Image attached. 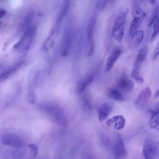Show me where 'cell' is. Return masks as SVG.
<instances>
[{
  "label": "cell",
  "instance_id": "cell-21",
  "mask_svg": "<svg viewBox=\"0 0 159 159\" xmlns=\"http://www.w3.org/2000/svg\"><path fill=\"white\" fill-rule=\"evenodd\" d=\"M70 0H64L61 14L58 20L61 21L62 18L67 14L69 8Z\"/></svg>",
  "mask_w": 159,
  "mask_h": 159
},
{
  "label": "cell",
  "instance_id": "cell-7",
  "mask_svg": "<svg viewBox=\"0 0 159 159\" xmlns=\"http://www.w3.org/2000/svg\"><path fill=\"white\" fill-rule=\"evenodd\" d=\"M112 152L114 157L120 158L126 155V151L121 135L117 134L114 143L112 147Z\"/></svg>",
  "mask_w": 159,
  "mask_h": 159
},
{
  "label": "cell",
  "instance_id": "cell-31",
  "mask_svg": "<svg viewBox=\"0 0 159 159\" xmlns=\"http://www.w3.org/2000/svg\"></svg>",
  "mask_w": 159,
  "mask_h": 159
},
{
  "label": "cell",
  "instance_id": "cell-9",
  "mask_svg": "<svg viewBox=\"0 0 159 159\" xmlns=\"http://www.w3.org/2000/svg\"><path fill=\"white\" fill-rule=\"evenodd\" d=\"M121 50L117 48L113 50L108 57L104 68L105 73L109 71L113 67L115 63L120 56Z\"/></svg>",
  "mask_w": 159,
  "mask_h": 159
},
{
  "label": "cell",
  "instance_id": "cell-12",
  "mask_svg": "<svg viewBox=\"0 0 159 159\" xmlns=\"http://www.w3.org/2000/svg\"><path fill=\"white\" fill-rule=\"evenodd\" d=\"M152 113L149 121L150 127L152 129H159V102L156 105Z\"/></svg>",
  "mask_w": 159,
  "mask_h": 159
},
{
  "label": "cell",
  "instance_id": "cell-14",
  "mask_svg": "<svg viewBox=\"0 0 159 159\" xmlns=\"http://www.w3.org/2000/svg\"><path fill=\"white\" fill-rule=\"evenodd\" d=\"M108 96L110 98L117 101H123L125 98L121 92L117 89H111L108 93Z\"/></svg>",
  "mask_w": 159,
  "mask_h": 159
},
{
  "label": "cell",
  "instance_id": "cell-29",
  "mask_svg": "<svg viewBox=\"0 0 159 159\" xmlns=\"http://www.w3.org/2000/svg\"><path fill=\"white\" fill-rule=\"evenodd\" d=\"M148 1L150 4L153 5L155 3L156 0H148Z\"/></svg>",
  "mask_w": 159,
  "mask_h": 159
},
{
  "label": "cell",
  "instance_id": "cell-10",
  "mask_svg": "<svg viewBox=\"0 0 159 159\" xmlns=\"http://www.w3.org/2000/svg\"><path fill=\"white\" fill-rule=\"evenodd\" d=\"M125 120L122 116L118 115L109 119L107 121V124L110 126H112L116 129H120L125 126Z\"/></svg>",
  "mask_w": 159,
  "mask_h": 159
},
{
  "label": "cell",
  "instance_id": "cell-13",
  "mask_svg": "<svg viewBox=\"0 0 159 159\" xmlns=\"http://www.w3.org/2000/svg\"><path fill=\"white\" fill-rule=\"evenodd\" d=\"M93 79V75H90L80 80L78 83L76 91L78 94L82 93L88 86L92 82Z\"/></svg>",
  "mask_w": 159,
  "mask_h": 159
},
{
  "label": "cell",
  "instance_id": "cell-27",
  "mask_svg": "<svg viewBox=\"0 0 159 159\" xmlns=\"http://www.w3.org/2000/svg\"><path fill=\"white\" fill-rule=\"evenodd\" d=\"M6 14V11L3 9L0 8V17L2 18Z\"/></svg>",
  "mask_w": 159,
  "mask_h": 159
},
{
  "label": "cell",
  "instance_id": "cell-4",
  "mask_svg": "<svg viewBox=\"0 0 159 159\" xmlns=\"http://www.w3.org/2000/svg\"><path fill=\"white\" fill-rule=\"evenodd\" d=\"M157 153V148L156 143L152 139H148L143 144V153L146 159L154 158Z\"/></svg>",
  "mask_w": 159,
  "mask_h": 159
},
{
  "label": "cell",
  "instance_id": "cell-5",
  "mask_svg": "<svg viewBox=\"0 0 159 159\" xmlns=\"http://www.w3.org/2000/svg\"><path fill=\"white\" fill-rule=\"evenodd\" d=\"M117 85L121 92L127 93L132 91L134 86V83L129 78L125 73L123 72L117 81Z\"/></svg>",
  "mask_w": 159,
  "mask_h": 159
},
{
  "label": "cell",
  "instance_id": "cell-6",
  "mask_svg": "<svg viewBox=\"0 0 159 159\" xmlns=\"http://www.w3.org/2000/svg\"><path fill=\"white\" fill-rule=\"evenodd\" d=\"M151 93V89L149 87L145 88L141 92L134 102L137 108L142 109L146 106L150 98Z\"/></svg>",
  "mask_w": 159,
  "mask_h": 159
},
{
  "label": "cell",
  "instance_id": "cell-3",
  "mask_svg": "<svg viewBox=\"0 0 159 159\" xmlns=\"http://www.w3.org/2000/svg\"><path fill=\"white\" fill-rule=\"evenodd\" d=\"M96 17L92 16L89 20L87 29V35L89 43V49L88 55L91 56L95 49V43L94 40V33L96 23Z\"/></svg>",
  "mask_w": 159,
  "mask_h": 159
},
{
  "label": "cell",
  "instance_id": "cell-17",
  "mask_svg": "<svg viewBox=\"0 0 159 159\" xmlns=\"http://www.w3.org/2000/svg\"><path fill=\"white\" fill-rule=\"evenodd\" d=\"M132 13L133 18H137L143 20L146 16V14L144 12L136 5H134L133 6Z\"/></svg>",
  "mask_w": 159,
  "mask_h": 159
},
{
  "label": "cell",
  "instance_id": "cell-22",
  "mask_svg": "<svg viewBox=\"0 0 159 159\" xmlns=\"http://www.w3.org/2000/svg\"><path fill=\"white\" fill-rule=\"evenodd\" d=\"M159 12V7L158 5L156 6L154 10L153 13L148 24V26H151L153 24L158 18Z\"/></svg>",
  "mask_w": 159,
  "mask_h": 159
},
{
  "label": "cell",
  "instance_id": "cell-8",
  "mask_svg": "<svg viewBox=\"0 0 159 159\" xmlns=\"http://www.w3.org/2000/svg\"><path fill=\"white\" fill-rule=\"evenodd\" d=\"M2 143L6 145H9L19 148L21 146L20 139L17 135L13 134L5 133L2 134L1 138Z\"/></svg>",
  "mask_w": 159,
  "mask_h": 159
},
{
  "label": "cell",
  "instance_id": "cell-15",
  "mask_svg": "<svg viewBox=\"0 0 159 159\" xmlns=\"http://www.w3.org/2000/svg\"><path fill=\"white\" fill-rule=\"evenodd\" d=\"M34 17V12L31 11L27 14L22 21L20 27V30H22L27 28L33 20Z\"/></svg>",
  "mask_w": 159,
  "mask_h": 159
},
{
  "label": "cell",
  "instance_id": "cell-11",
  "mask_svg": "<svg viewBox=\"0 0 159 159\" xmlns=\"http://www.w3.org/2000/svg\"><path fill=\"white\" fill-rule=\"evenodd\" d=\"M113 109L110 103H106L102 105L98 110V117L100 121H104L108 116Z\"/></svg>",
  "mask_w": 159,
  "mask_h": 159
},
{
  "label": "cell",
  "instance_id": "cell-1",
  "mask_svg": "<svg viewBox=\"0 0 159 159\" xmlns=\"http://www.w3.org/2000/svg\"><path fill=\"white\" fill-rule=\"evenodd\" d=\"M41 107L43 110L49 114L57 124L62 125L66 123V119L65 114L60 107L50 104H43Z\"/></svg>",
  "mask_w": 159,
  "mask_h": 159
},
{
  "label": "cell",
  "instance_id": "cell-24",
  "mask_svg": "<svg viewBox=\"0 0 159 159\" xmlns=\"http://www.w3.org/2000/svg\"><path fill=\"white\" fill-rule=\"evenodd\" d=\"M28 146L30 149L31 153L33 157H35L38 151V148L37 145L34 144H31L28 145Z\"/></svg>",
  "mask_w": 159,
  "mask_h": 159
},
{
  "label": "cell",
  "instance_id": "cell-28",
  "mask_svg": "<svg viewBox=\"0 0 159 159\" xmlns=\"http://www.w3.org/2000/svg\"><path fill=\"white\" fill-rule=\"evenodd\" d=\"M159 96V88L157 89L156 90L154 98L155 99L157 98Z\"/></svg>",
  "mask_w": 159,
  "mask_h": 159
},
{
  "label": "cell",
  "instance_id": "cell-16",
  "mask_svg": "<svg viewBox=\"0 0 159 159\" xmlns=\"http://www.w3.org/2000/svg\"><path fill=\"white\" fill-rule=\"evenodd\" d=\"M132 43L135 46L139 45L142 41L144 37V33L142 30H138L131 35Z\"/></svg>",
  "mask_w": 159,
  "mask_h": 159
},
{
  "label": "cell",
  "instance_id": "cell-18",
  "mask_svg": "<svg viewBox=\"0 0 159 159\" xmlns=\"http://www.w3.org/2000/svg\"><path fill=\"white\" fill-rule=\"evenodd\" d=\"M143 20L137 18H133L131 23L129 29L130 35L139 28Z\"/></svg>",
  "mask_w": 159,
  "mask_h": 159
},
{
  "label": "cell",
  "instance_id": "cell-19",
  "mask_svg": "<svg viewBox=\"0 0 159 159\" xmlns=\"http://www.w3.org/2000/svg\"><path fill=\"white\" fill-rule=\"evenodd\" d=\"M152 34L150 39V42L155 41L159 35V17L154 23Z\"/></svg>",
  "mask_w": 159,
  "mask_h": 159
},
{
  "label": "cell",
  "instance_id": "cell-2",
  "mask_svg": "<svg viewBox=\"0 0 159 159\" xmlns=\"http://www.w3.org/2000/svg\"><path fill=\"white\" fill-rule=\"evenodd\" d=\"M128 11L120 13L117 17L112 29V35L118 42L122 40L124 35L126 17Z\"/></svg>",
  "mask_w": 159,
  "mask_h": 159
},
{
  "label": "cell",
  "instance_id": "cell-30",
  "mask_svg": "<svg viewBox=\"0 0 159 159\" xmlns=\"http://www.w3.org/2000/svg\"></svg>",
  "mask_w": 159,
  "mask_h": 159
},
{
  "label": "cell",
  "instance_id": "cell-20",
  "mask_svg": "<svg viewBox=\"0 0 159 159\" xmlns=\"http://www.w3.org/2000/svg\"><path fill=\"white\" fill-rule=\"evenodd\" d=\"M148 53V47L143 46L139 51L136 60L143 63L146 58Z\"/></svg>",
  "mask_w": 159,
  "mask_h": 159
},
{
  "label": "cell",
  "instance_id": "cell-25",
  "mask_svg": "<svg viewBox=\"0 0 159 159\" xmlns=\"http://www.w3.org/2000/svg\"><path fill=\"white\" fill-rule=\"evenodd\" d=\"M159 54V42L157 44L155 49L154 50L153 56H152V60H155L156 58L157 57V56Z\"/></svg>",
  "mask_w": 159,
  "mask_h": 159
},
{
  "label": "cell",
  "instance_id": "cell-26",
  "mask_svg": "<svg viewBox=\"0 0 159 159\" xmlns=\"http://www.w3.org/2000/svg\"><path fill=\"white\" fill-rule=\"evenodd\" d=\"M84 105L85 107H86L88 109H91V107L88 99L86 98H85L84 99Z\"/></svg>",
  "mask_w": 159,
  "mask_h": 159
},
{
  "label": "cell",
  "instance_id": "cell-23",
  "mask_svg": "<svg viewBox=\"0 0 159 159\" xmlns=\"http://www.w3.org/2000/svg\"><path fill=\"white\" fill-rule=\"evenodd\" d=\"M113 0H99L97 5V8L99 10H102L106 5Z\"/></svg>",
  "mask_w": 159,
  "mask_h": 159
}]
</instances>
